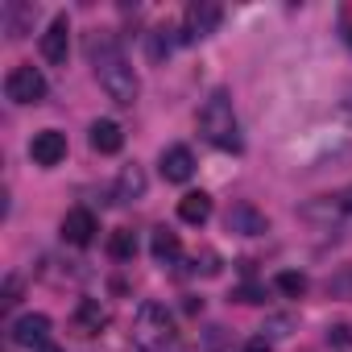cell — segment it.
Instances as JSON below:
<instances>
[{"mask_svg": "<svg viewBox=\"0 0 352 352\" xmlns=\"http://www.w3.org/2000/svg\"><path fill=\"white\" fill-rule=\"evenodd\" d=\"M224 224H228V232H236V236H265V232H270L265 212H257L253 204H232L228 216H224Z\"/></svg>", "mask_w": 352, "mask_h": 352, "instance_id": "obj_8", "label": "cell"}, {"mask_svg": "<svg viewBox=\"0 0 352 352\" xmlns=\"http://www.w3.org/2000/svg\"><path fill=\"white\" fill-rule=\"evenodd\" d=\"M344 38H348V42H352V30H348V34H344Z\"/></svg>", "mask_w": 352, "mask_h": 352, "instance_id": "obj_30", "label": "cell"}, {"mask_svg": "<svg viewBox=\"0 0 352 352\" xmlns=\"http://www.w3.org/2000/svg\"><path fill=\"white\" fill-rule=\"evenodd\" d=\"M336 204H340V212H352V187H344V191L336 195Z\"/></svg>", "mask_w": 352, "mask_h": 352, "instance_id": "obj_28", "label": "cell"}, {"mask_svg": "<svg viewBox=\"0 0 352 352\" xmlns=\"http://www.w3.org/2000/svg\"><path fill=\"white\" fill-rule=\"evenodd\" d=\"M232 298H236V302H261L265 290H261V286H241V290H232Z\"/></svg>", "mask_w": 352, "mask_h": 352, "instance_id": "obj_24", "label": "cell"}, {"mask_svg": "<svg viewBox=\"0 0 352 352\" xmlns=\"http://www.w3.org/2000/svg\"><path fill=\"white\" fill-rule=\"evenodd\" d=\"M241 352H274V348H270V340H265V336H257V340H249Z\"/></svg>", "mask_w": 352, "mask_h": 352, "instance_id": "obj_27", "label": "cell"}, {"mask_svg": "<svg viewBox=\"0 0 352 352\" xmlns=\"http://www.w3.org/2000/svg\"><path fill=\"white\" fill-rule=\"evenodd\" d=\"M340 116L344 120H352V83L344 87V96H340Z\"/></svg>", "mask_w": 352, "mask_h": 352, "instance_id": "obj_26", "label": "cell"}, {"mask_svg": "<svg viewBox=\"0 0 352 352\" xmlns=\"http://www.w3.org/2000/svg\"><path fill=\"white\" fill-rule=\"evenodd\" d=\"M307 286H311V282H307V274H298V270H282V274L274 278V290H282L286 298H302Z\"/></svg>", "mask_w": 352, "mask_h": 352, "instance_id": "obj_19", "label": "cell"}, {"mask_svg": "<svg viewBox=\"0 0 352 352\" xmlns=\"http://www.w3.org/2000/svg\"><path fill=\"white\" fill-rule=\"evenodd\" d=\"M42 352H67V348H54V344H42Z\"/></svg>", "mask_w": 352, "mask_h": 352, "instance_id": "obj_29", "label": "cell"}, {"mask_svg": "<svg viewBox=\"0 0 352 352\" xmlns=\"http://www.w3.org/2000/svg\"><path fill=\"white\" fill-rule=\"evenodd\" d=\"M87 58H91L96 79H100V87L108 91V100L120 104V108H129V104L137 100V91H141V79H137V71L129 67V58L120 54L116 38L104 34V30H96V34L87 38Z\"/></svg>", "mask_w": 352, "mask_h": 352, "instance_id": "obj_1", "label": "cell"}, {"mask_svg": "<svg viewBox=\"0 0 352 352\" xmlns=\"http://www.w3.org/2000/svg\"><path fill=\"white\" fill-rule=\"evenodd\" d=\"M199 133H204L216 149H228V153H236V149H241L236 112H232V100H228L224 91H212V100L199 108Z\"/></svg>", "mask_w": 352, "mask_h": 352, "instance_id": "obj_2", "label": "cell"}, {"mask_svg": "<svg viewBox=\"0 0 352 352\" xmlns=\"http://www.w3.org/2000/svg\"><path fill=\"white\" fill-rule=\"evenodd\" d=\"M220 21H224V9L216 5V0H195V5H187V13H183L179 42H204V38H212L220 30Z\"/></svg>", "mask_w": 352, "mask_h": 352, "instance_id": "obj_5", "label": "cell"}, {"mask_svg": "<svg viewBox=\"0 0 352 352\" xmlns=\"http://www.w3.org/2000/svg\"><path fill=\"white\" fill-rule=\"evenodd\" d=\"M17 302H21V282L9 278V286H5V307H17Z\"/></svg>", "mask_w": 352, "mask_h": 352, "instance_id": "obj_25", "label": "cell"}, {"mask_svg": "<svg viewBox=\"0 0 352 352\" xmlns=\"http://www.w3.org/2000/svg\"><path fill=\"white\" fill-rule=\"evenodd\" d=\"M38 17L34 5H9V38H25V25Z\"/></svg>", "mask_w": 352, "mask_h": 352, "instance_id": "obj_20", "label": "cell"}, {"mask_svg": "<svg viewBox=\"0 0 352 352\" xmlns=\"http://www.w3.org/2000/svg\"><path fill=\"white\" fill-rule=\"evenodd\" d=\"M46 336H50V319L46 315H21L13 323V344H21V348L46 344Z\"/></svg>", "mask_w": 352, "mask_h": 352, "instance_id": "obj_14", "label": "cell"}, {"mask_svg": "<svg viewBox=\"0 0 352 352\" xmlns=\"http://www.w3.org/2000/svg\"><path fill=\"white\" fill-rule=\"evenodd\" d=\"M133 344L141 352H166L174 344V315L162 302H141L133 319Z\"/></svg>", "mask_w": 352, "mask_h": 352, "instance_id": "obj_3", "label": "cell"}, {"mask_svg": "<svg viewBox=\"0 0 352 352\" xmlns=\"http://www.w3.org/2000/svg\"><path fill=\"white\" fill-rule=\"evenodd\" d=\"M174 30L170 25H157V30H149L145 34V46H149V63H162V58H170V50H174Z\"/></svg>", "mask_w": 352, "mask_h": 352, "instance_id": "obj_17", "label": "cell"}, {"mask_svg": "<svg viewBox=\"0 0 352 352\" xmlns=\"http://www.w3.org/2000/svg\"><path fill=\"white\" fill-rule=\"evenodd\" d=\"M195 174V153L187 145H170L162 149V179L166 183H187Z\"/></svg>", "mask_w": 352, "mask_h": 352, "instance_id": "obj_10", "label": "cell"}, {"mask_svg": "<svg viewBox=\"0 0 352 352\" xmlns=\"http://www.w3.org/2000/svg\"><path fill=\"white\" fill-rule=\"evenodd\" d=\"M179 220L191 224V228H204V224L212 220V195H208V191H187V195L179 199Z\"/></svg>", "mask_w": 352, "mask_h": 352, "instance_id": "obj_13", "label": "cell"}, {"mask_svg": "<svg viewBox=\"0 0 352 352\" xmlns=\"http://www.w3.org/2000/svg\"><path fill=\"white\" fill-rule=\"evenodd\" d=\"M327 294L331 298H352V270H340L336 278H327Z\"/></svg>", "mask_w": 352, "mask_h": 352, "instance_id": "obj_21", "label": "cell"}, {"mask_svg": "<svg viewBox=\"0 0 352 352\" xmlns=\"http://www.w3.org/2000/svg\"><path fill=\"white\" fill-rule=\"evenodd\" d=\"M145 187H149V183H145V170H141V166H124V170L116 174V187H112V199L129 208V204L145 199Z\"/></svg>", "mask_w": 352, "mask_h": 352, "instance_id": "obj_11", "label": "cell"}, {"mask_svg": "<svg viewBox=\"0 0 352 352\" xmlns=\"http://www.w3.org/2000/svg\"><path fill=\"white\" fill-rule=\"evenodd\" d=\"M195 274H204V278H216V274H220V253H212V249L195 253Z\"/></svg>", "mask_w": 352, "mask_h": 352, "instance_id": "obj_22", "label": "cell"}, {"mask_svg": "<svg viewBox=\"0 0 352 352\" xmlns=\"http://www.w3.org/2000/svg\"><path fill=\"white\" fill-rule=\"evenodd\" d=\"M71 327H75L79 336H96L100 327H108L104 302H100V298H79V307H75V315H71Z\"/></svg>", "mask_w": 352, "mask_h": 352, "instance_id": "obj_12", "label": "cell"}, {"mask_svg": "<svg viewBox=\"0 0 352 352\" xmlns=\"http://www.w3.org/2000/svg\"><path fill=\"white\" fill-rule=\"evenodd\" d=\"M30 157H34L38 166H58V162L67 157V133H58V129H42V133H34V141H30Z\"/></svg>", "mask_w": 352, "mask_h": 352, "instance_id": "obj_9", "label": "cell"}, {"mask_svg": "<svg viewBox=\"0 0 352 352\" xmlns=\"http://www.w3.org/2000/svg\"><path fill=\"white\" fill-rule=\"evenodd\" d=\"M67 54H71V21H67V17H54V21L46 25V34H42V58H46L50 67H63Z\"/></svg>", "mask_w": 352, "mask_h": 352, "instance_id": "obj_7", "label": "cell"}, {"mask_svg": "<svg viewBox=\"0 0 352 352\" xmlns=\"http://www.w3.org/2000/svg\"><path fill=\"white\" fill-rule=\"evenodd\" d=\"M261 331H265V336H274V340H278V336H290V319H286V315H274Z\"/></svg>", "mask_w": 352, "mask_h": 352, "instance_id": "obj_23", "label": "cell"}, {"mask_svg": "<svg viewBox=\"0 0 352 352\" xmlns=\"http://www.w3.org/2000/svg\"><path fill=\"white\" fill-rule=\"evenodd\" d=\"M149 249H153V261H162V265H170L174 257L183 253V245H179V232H170V228H153V241H149Z\"/></svg>", "mask_w": 352, "mask_h": 352, "instance_id": "obj_16", "label": "cell"}, {"mask_svg": "<svg viewBox=\"0 0 352 352\" xmlns=\"http://www.w3.org/2000/svg\"><path fill=\"white\" fill-rule=\"evenodd\" d=\"M63 241L67 245H75V249H87L91 241H96V232H100V224H96V216L87 212V208H71L67 216H63Z\"/></svg>", "mask_w": 352, "mask_h": 352, "instance_id": "obj_6", "label": "cell"}, {"mask_svg": "<svg viewBox=\"0 0 352 352\" xmlns=\"http://www.w3.org/2000/svg\"><path fill=\"white\" fill-rule=\"evenodd\" d=\"M108 257L112 261H133L137 257V232L133 228H116L108 236Z\"/></svg>", "mask_w": 352, "mask_h": 352, "instance_id": "obj_18", "label": "cell"}, {"mask_svg": "<svg viewBox=\"0 0 352 352\" xmlns=\"http://www.w3.org/2000/svg\"><path fill=\"white\" fill-rule=\"evenodd\" d=\"M46 75L34 67V63H21V67H13L9 71V79H5V96L13 100V104H42L46 100Z\"/></svg>", "mask_w": 352, "mask_h": 352, "instance_id": "obj_4", "label": "cell"}, {"mask_svg": "<svg viewBox=\"0 0 352 352\" xmlns=\"http://www.w3.org/2000/svg\"><path fill=\"white\" fill-rule=\"evenodd\" d=\"M91 149L96 153H120L124 149V129L116 120H96L91 124Z\"/></svg>", "mask_w": 352, "mask_h": 352, "instance_id": "obj_15", "label": "cell"}]
</instances>
